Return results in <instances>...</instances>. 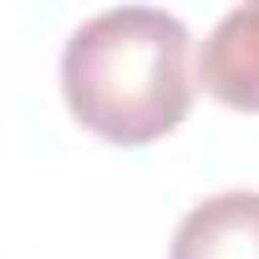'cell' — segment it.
<instances>
[{
  "label": "cell",
  "mask_w": 259,
  "mask_h": 259,
  "mask_svg": "<svg viewBox=\"0 0 259 259\" xmlns=\"http://www.w3.org/2000/svg\"><path fill=\"white\" fill-rule=\"evenodd\" d=\"M193 36L173 11L117 6L81 21L61 46V97L92 138L148 148L193 107Z\"/></svg>",
  "instance_id": "cell-1"
},
{
  "label": "cell",
  "mask_w": 259,
  "mask_h": 259,
  "mask_svg": "<svg viewBox=\"0 0 259 259\" xmlns=\"http://www.w3.org/2000/svg\"><path fill=\"white\" fill-rule=\"evenodd\" d=\"M198 87L229 112H259V0L234 6L198 51Z\"/></svg>",
  "instance_id": "cell-2"
},
{
  "label": "cell",
  "mask_w": 259,
  "mask_h": 259,
  "mask_svg": "<svg viewBox=\"0 0 259 259\" xmlns=\"http://www.w3.org/2000/svg\"><path fill=\"white\" fill-rule=\"evenodd\" d=\"M168 259H259V193L229 188L193 203L173 229Z\"/></svg>",
  "instance_id": "cell-3"
}]
</instances>
